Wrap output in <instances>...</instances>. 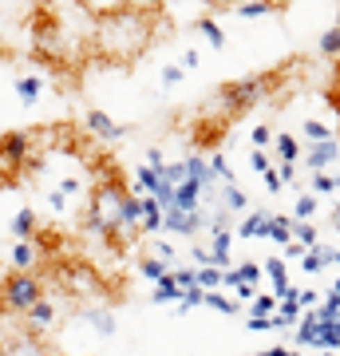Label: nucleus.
I'll list each match as a JSON object with an SVG mask.
<instances>
[{"mask_svg":"<svg viewBox=\"0 0 340 356\" xmlns=\"http://www.w3.org/2000/svg\"><path fill=\"white\" fill-rule=\"evenodd\" d=\"M273 135H277V131L269 127V123H257V127L250 131V143H253V151H265V147L273 143Z\"/></svg>","mask_w":340,"mask_h":356,"instance_id":"nucleus-36","label":"nucleus"},{"mask_svg":"<svg viewBox=\"0 0 340 356\" xmlns=\"http://www.w3.org/2000/svg\"><path fill=\"white\" fill-rule=\"evenodd\" d=\"M285 353V344H273V348H265V353H257V356H281Z\"/></svg>","mask_w":340,"mask_h":356,"instance_id":"nucleus-50","label":"nucleus"},{"mask_svg":"<svg viewBox=\"0 0 340 356\" xmlns=\"http://www.w3.org/2000/svg\"><path fill=\"white\" fill-rule=\"evenodd\" d=\"M198 305H206V289H190V293H182L178 313H190V309H198Z\"/></svg>","mask_w":340,"mask_h":356,"instance_id":"nucleus-39","label":"nucleus"},{"mask_svg":"<svg viewBox=\"0 0 340 356\" xmlns=\"http://www.w3.org/2000/svg\"><path fill=\"white\" fill-rule=\"evenodd\" d=\"M170 273H175V281H178V289H182V293L198 289V277H194V266H175Z\"/></svg>","mask_w":340,"mask_h":356,"instance_id":"nucleus-38","label":"nucleus"},{"mask_svg":"<svg viewBox=\"0 0 340 356\" xmlns=\"http://www.w3.org/2000/svg\"><path fill=\"white\" fill-rule=\"evenodd\" d=\"M328 226H332V234L340 238V206H332V214H328Z\"/></svg>","mask_w":340,"mask_h":356,"instance_id":"nucleus-48","label":"nucleus"},{"mask_svg":"<svg viewBox=\"0 0 340 356\" xmlns=\"http://www.w3.org/2000/svg\"><path fill=\"white\" fill-rule=\"evenodd\" d=\"M281 356H301V353H293V348H285V353H281Z\"/></svg>","mask_w":340,"mask_h":356,"instance_id":"nucleus-52","label":"nucleus"},{"mask_svg":"<svg viewBox=\"0 0 340 356\" xmlns=\"http://www.w3.org/2000/svg\"><path fill=\"white\" fill-rule=\"evenodd\" d=\"M238 273H241V281H245V285H253V289H257V285H261V277H265L261 261H241Z\"/></svg>","mask_w":340,"mask_h":356,"instance_id":"nucleus-37","label":"nucleus"},{"mask_svg":"<svg viewBox=\"0 0 340 356\" xmlns=\"http://www.w3.org/2000/svg\"><path fill=\"white\" fill-rule=\"evenodd\" d=\"M234 297H238V301H250V305H253V297H257V289H253V285H241V289H234Z\"/></svg>","mask_w":340,"mask_h":356,"instance_id":"nucleus-47","label":"nucleus"},{"mask_svg":"<svg viewBox=\"0 0 340 356\" xmlns=\"http://www.w3.org/2000/svg\"><path fill=\"white\" fill-rule=\"evenodd\" d=\"M4 182H8V175H4V163H0V186H4Z\"/></svg>","mask_w":340,"mask_h":356,"instance_id":"nucleus-51","label":"nucleus"},{"mask_svg":"<svg viewBox=\"0 0 340 356\" xmlns=\"http://www.w3.org/2000/svg\"><path fill=\"white\" fill-rule=\"evenodd\" d=\"M166 273H170V266H166V261H159V257H151V254H143V257H139V277L163 281Z\"/></svg>","mask_w":340,"mask_h":356,"instance_id":"nucleus-31","label":"nucleus"},{"mask_svg":"<svg viewBox=\"0 0 340 356\" xmlns=\"http://www.w3.org/2000/svg\"><path fill=\"white\" fill-rule=\"evenodd\" d=\"M83 131H88L91 139H99V143H123L127 139V127L115 123L103 107H88V111H83Z\"/></svg>","mask_w":340,"mask_h":356,"instance_id":"nucleus-7","label":"nucleus"},{"mask_svg":"<svg viewBox=\"0 0 340 356\" xmlns=\"http://www.w3.org/2000/svg\"><path fill=\"white\" fill-rule=\"evenodd\" d=\"M210 257H214V269L226 273L229 269V245H234V229H222V234H210Z\"/></svg>","mask_w":340,"mask_h":356,"instance_id":"nucleus-17","label":"nucleus"},{"mask_svg":"<svg viewBox=\"0 0 340 356\" xmlns=\"http://www.w3.org/2000/svg\"><path fill=\"white\" fill-rule=\"evenodd\" d=\"M269 226H273V214H269V210H250L234 234H238V238H269Z\"/></svg>","mask_w":340,"mask_h":356,"instance_id":"nucleus-13","label":"nucleus"},{"mask_svg":"<svg viewBox=\"0 0 340 356\" xmlns=\"http://www.w3.org/2000/svg\"><path fill=\"white\" fill-rule=\"evenodd\" d=\"M194 32H202L210 48H218V51L226 48V28L218 24V16H214V13H202V16H194Z\"/></svg>","mask_w":340,"mask_h":356,"instance_id":"nucleus-16","label":"nucleus"},{"mask_svg":"<svg viewBox=\"0 0 340 356\" xmlns=\"http://www.w3.org/2000/svg\"><path fill=\"white\" fill-rule=\"evenodd\" d=\"M234 16H241V20H261V16H273L281 13V4H269V0H257V4H238V8H229Z\"/></svg>","mask_w":340,"mask_h":356,"instance_id":"nucleus-28","label":"nucleus"},{"mask_svg":"<svg viewBox=\"0 0 340 356\" xmlns=\"http://www.w3.org/2000/svg\"><path fill=\"white\" fill-rule=\"evenodd\" d=\"M36 159H40V147H36L32 131H24V127L0 131V163H4L8 182H16L24 170H36Z\"/></svg>","mask_w":340,"mask_h":356,"instance_id":"nucleus-5","label":"nucleus"},{"mask_svg":"<svg viewBox=\"0 0 340 356\" xmlns=\"http://www.w3.org/2000/svg\"><path fill=\"white\" fill-rule=\"evenodd\" d=\"M261 269H265V277L273 281V289H285V285H289V266H285V257H265Z\"/></svg>","mask_w":340,"mask_h":356,"instance_id":"nucleus-26","label":"nucleus"},{"mask_svg":"<svg viewBox=\"0 0 340 356\" xmlns=\"http://www.w3.org/2000/svg\"><path fill=\"white\" fill-rule=\"evenodd\" d=\"M273 151H277V163H285V166H297L301 163V139L297 135H289V131H277L273 135Z\"/></svg>","mask_w":340,"mask_h":356,"instance_id":"nucleus-15","label":"nucleus"},{"mask_svg":"<svg viewBox=\"0 0 340 356\" xmlns=\"http://www.w3.org/2000/svg\"><path fill=\"white\" fill-rule=\"evenodd\" d=\"M332 266H340V250H337V261H332Z\"/></svg>","mask_w":340,"mask_h":356,"instance_id":"nucleus-54","label":"nucleus"},{"mask_svg":"<svg viewBox=\"0 0 340 356\" xmlns=\"http://www.w3.org/2000/svg\"><path fill=\"white\" fill-rule=\"evenodd\" d=\"M56 321H60V301L48 293V297H44V301H40V305L24 317V329L36 332V337H48V332L56 329Z\"/></svg>","mask_w":340,"mask_h":356,"instance_id":"nucleus-10","label":"nucleus"},{"mask_svg":"<svg viewBox=\"0 0 340 356\" xmlns=\"http://www.w3.org/2000/svg\"><path fill=\"white\" fill-rule=\"evenodd\" d=\"M277 88H281V72H253V76H241V79H234V83H226L218 99H222L226 119H234V115L253 111L257 103L273 99Z\"/></svg>","mask_w":340,"mask_h":356,"instance_id":"nucleus-3","label":"nucleus"},{"mask_svg":"<svg viewBox=\"0 0 340 356\" xmlns=\"http://www.w3.org/2000/svg\"><path fill=\"white\" fill-rule=\"evenodd\" d=\"M218 202L226 206L229 214H250V198H245V191H241L238 182L222 186V191H218Z\"/></svg>","mask_w":340,"mask_h":356,"instance_id":"nucleus-20","label":"nucleus"},{"mask_svg":"<svg viewBox=\"0 0 340 356\" xmlns=\"http://www.w3.org/2000/svg\"><path fill=\"white\" fill-rule=\"evenodd\" d=\"M182 67H186V72H194V67H198V48H186V51H182Z\"/></svg>","mask_w":340,"mask_h":356,"instance_id":"nucleus-46","label":"nucleus"},{"mask_svg":"<svg viewBox=\"0 0 340 356\" xmlns=\"http://www.w3.org/2000/svg\"><path fill=\"white\" fill-rule=\"evenodd\" d=\"M316 206H321V198H316L313 191H301L297 198H293V222H313Z\"/></svg>","mask_w":340,"mask_h":356,"instance_id":"nucleus-25","label":"nucleus"},{"mask_svg":"<svg viewBox=\"0 0 340 356\" xmlns=\"http://www.w3.org/2000/svg\"><path fill=\"white\" fill-rule=\"evenodd\" d=\"M297 305H301L305 313H313V309L321 305V297H316V289H301V293H297Z\"/></svg>","mask_w":340,"mask_h":356,"instance_id":"nucleus-42","label":"nucleus"},{"mask_svg":"<svg viewBox=\"0 0 340 356\" xmlns=\"http://www.w3.org/2000/svg\"><path fill=\"white\" fill-rule=\"evenodd\" d=\"M273 170L281 175V186H293L297 182V166H285V163H273Z\"/></svg>","mask_w":340,"mask_h":356,"instance_id":"nucleus-44","label":"nucleus"},{"mask_svg":"<svg viewBox=\"0 0 340 356\" xmlns=\"http://www.w3.org/2000/svg\"><path fill=\"white\" fill-rule=\"evenodd\" d=\"M293 242L305 245V250H313V245H321V229L313 222H293Z\"/></svg>","mask_w":340,"mask_h":356,"instance_id":"nucleus-30","label":"nucleus"},{"mask_svg":"<svg viewBox=\"0 0 340 356\" xmlns=\"http://www.w3.org/2000/svg\"><path fill=\"white\" fill-rule=\"evenodd\" d=\"M139 234H151V238L163 234V206L154 202L151 194L143 198V226H139Z\"/></svg>","mask_w":340,"mask_h":356,"instance_id":"nucleus-21","label":"nucleus"},{"mask_svg":"<svg viewBox=\"0 0 340 356\" xmlns=\"http://www.w3.org/2000/svg\"><path fill=\"white\" fill-rule=\"evenodd\" d=\"M127 198H131V186H127L123 170L103 166V175L95 178V186L88 191V206H83V234H88L91 242L115 250V254L131 242L127 222H123Z\"/></svg>","mask_w":340,"mask_h":356,"instance_id":"nucleus-2","label":"nucleus"},{"mask_svg":"<svg viewBox=\"0 0 340 356\" xmlns=\"http://www.w3.org/2000/svg\"><path fill=\"white\" fill-rule=\"evenodd\" d=\"M182 79H186V67H182V64H166V67H163V76H159V88L170 91V88H178Z\"/></svg>","mask_w":340,"mask_h":356,"instance_id":"nucleus-35","label":"nucleus"},{"mask_svg":"<svg viewBox=\"0 0 340 356\" xmlns=\"http://www.w3.org/2000/svg\"><path fill=\"white\" fill-rule=\"evenodd\" d=\"M147 254L159 257V261H166V266L175 269V245H170V242H163V238H159V242H154L151 250H147Z\"/></svg>","mask_w":340,"mask_h":356,"instance_id":"nucleus-40","label":"nucleus"},{"mask_svg":"<svg viewBox=\"0 0 340 356\" xmlns=\"http://www.w3.org/2000/svg\"><path fill=\"white\" fill-rule=\"evenodd\" d=\"M332 261H337V250L321 242V245H313V250L301 257V269H305V273H321V269H328Z\"/></svg>","mask_w":340,"mask_h":356,"instance_id":"nucleus-18","label":"nucleus"},{"mask_svg":"<svg viewBox=\"0 0 340 356\" xmlns=\"http://www.w3.org/2000/svg\"><path fill=\"white\" fill-rule=\"evenodd\" d=\"M8 234H13V242H36L40 238V218L32 206H20L13 218H8Z\"/></svg>","mask_w":340,"mask_h":356,"instance_id":"nucleus-12","label":"nucleus"},{"mask_svg":"<svg viewBox=\"0 0 340 356\" xmlns=\"http://www.w3.org/2000/svg\"><path fill=\"white\" fill-rule=\"evenodd\" d=\"M48 297V285L40 273H0V317H28Z\"/></svg>","mask_w":340,"mask_h":356,"instance_id":"nucleus-4","label":"nucleus"},{"mask_svg":"<svg viewBox=\"0 0 340 356\" xmlns=\"http://www.w3.org/2000/svg\"><path fill=\"white\" fill-rule=\"evenodd\" d=\"M261 182H265V191H269V194H277V191H281V175H277V170H265Z\"/></svg>","mask_w":340,"mask_h":356,"instance_id":"nucleus-45","label":"nucleus"},{"mask_svg":"<svg viewBox=\"0 0 340 356\" xmlns=\"http://www.w3.org/2000/svg\"><path fill=\"white\" fill-rule=\"evenodd\" d=\"M0 356H60V353L51 348L48 337H36V332H28V329H16V332H8V337L0 341Z\"/></svg>","mask_w":340,"mask_h":356,"instance_id":"nucleus-6","label":"nucleus"},{"mask_svg":"<svg viewBox=\"0 0 340 356\" xmlns=\"http://www.w3.org/2000/svg\"><path fill=\"white\" fill-rule=\"evenodd\" d=\"M269 242H277L281 250L293 242V214H273V226H269Z\"/></svg>","mask_w":340,"mask_h":356,"instance_id":"nucleus-27","label":"nucleus"},{"mask_svg":"<svg viewBox=\"0 0 340 356\" xmlns=\"http://www.w3.org/2000/svg\"><path fill=\"white\" fill-rule=\"evenodd\" d=\"M250 170L253 175H265V170H273V159L265 151H250Z\"/></svg>","mask_w":340,"mask_h":356,"instance_id":"nucleus-41","label":"nucleus"},{"mask_svg":"<svg viewBox=\"0 0 340 356\" xmlns=\"http://www.w3.org/2000/svg\"><path fill=\"white\" fill-rule=\"evenodd\" d=\"M305 254H309V250H305V245H297V242L285 245V257H305Z\"/></svg>","mask_w":340,"mask_h":356,"instance_id":"nucleus-49","label":"nucleus"},{"mask_svg":"<svg viewBox=\"0 0 340 356\" xmlns=\"http://www.w3.org/2000/svg\"><path fill=\"white\" fill-rule=\"evenodd\" d=\"M340 159V139H328V143H316V147H305L301 163L309 175H325V170H332V163Z\"/></svg>","mask_w":340,"mask_h":356,"instance_id":"nucleus-9","label":"nucleus"},{"mask_svg":"<svg viewBox=\"0 0 340 356\" xmlns=\"http://www.w3.org/2000/svg\"><path fill=\"white\" fill-rule=\"evenodd\" d=\"M44 257H48V250H44V242H13V254H8V269H16V273H40V266H44Z\"/></svg>","mask_w":340,"mask_h":356,"instance_id":"nucleus-8","label":"nucleus"},{"mask_svg":"<svg viewBox=\"0 0 340 356\" xmlns=\"http://www.w3.org/2000/svg\"><path fill=\"white\" fill-rule=\"evenodd\" d=\"M301 139L309 143V147H316V143L337 139V131L328 127V123H321V119H305V123H301Z\"/></svg>","mask_w":340,"mask_h":356,"instance_id":"nucleus-23","label":"nucleus"},{"mask_svg":"<svg viewBox=\"0 0 340 356\" xmlns=\"http://www.w3.org/2000/svg\"><path fill=\"white\" fill-rule=\"evenodd\" d=\"M206 309H214V313H226V317H234V313H238V301H234V297H226V293H206Z\"/></svg>","mask_w":340,"mask_h":356,"instance_id":"nucleus-33","label":"nucleus"},{"mask_svg":"<svg viewBox=\"0 0 340 356\" xmlns=\"http://www.w3.org/2000/svg\"><path fill=\"white\" fill-rule=\"evenodd\" d=\"M309 191H313L316 198H325V194L340 191V170H325V175H313V182H309Z\"/></svg>","mask_w":340,"mask_h":356,"instance_id":"nucleus-29","label":"nucleus"},{"mask_svg":"<svg viewBox=\"0 0 340 356\" xmlns=\"http://www.w3.org/2000/svg\"><path fill=\"white\" fill-rule=\"evenodd\" d=\"M245 329L250 332H269V329H277V321L273 317H250L245 321Z\"/></svg>","mask_w":340,"mask_h":356,"instance_id":"nucleus-43","label":"nucleus"},{"mask_svg":"<svg viewBox=\"0 0 340 356\" xmlns=\"http://www.w3.org/2000/svg\"><path fill=\"white\" fill-rule=\"evenodd\" d=\"M13 88H16V95H20L24 107H36L40 95H44V76H36V72H20Z\"/></svg>","mask_w":340,"mask_h":356,"instance_id":"nucleus-14","label":"nucleus"},{"mask_svg":"<svg viewBox=\"0 0 340 356\" xmlns=\"http://www.w3.org/2000/svg\"><path fill=\"white\" fill-rule=\"evenodd\" d=\"M151 301H154V305H175V309H178V301H182V289H178L175 273H166L163 281H154V289H151Z\"/></svg>","mask_w":340,"mask_h":356,"instance_id":"nucleus-19","label":"nucleus"},{"mask_svg":"<svg viewBox=\"0 0 340 356\" xmlns=\"http://www.w3.org/2000/svg\"><path fill=\"white\" fill-rule=\"evenodd\" d=\"M273 313H277V297L273 293H257L250 305V317H273Z\"/></svg>","mask_w":340,"mask_h":356,"instance_id":"nucleus-34","label":"nucleus"},{"mask_svg":"<svg viewBox=\"0 0 340 356\" xmlns=\"http://www.w3.org/2000/svg\"><path fill=\"white\" fill-rule=\"evenodd\" d=\"M79 321H83V325H88L91 332H95V337H103V341L119 332V321H115V313H111L107 305H95V301L79 309Z\"/></svg>","mask_w":340,"mask_h":356,"instance_id":"nucleus-11","label":"nucleus"},{"mask_svg":"<svg viewBox=\"0 0 340 356\" xmlns=\"http://www.w3.org/2000/svg\"><path fill=\"white\" fill-rule=\"evenodd\" d=\"M76 356H95V353H76Z\"/></svg>","mask_w":340,"mask_h":356,"instance_id":"nucleus-55","label":"nucleus"},{"mask_svg":"<svg viewBox=\"0 0 340 356\" xmlns=\"http://www.w3.org/2000/svg\"><path fill=\"white\" fill-rule=\"evenodd\" d=\"M332 24H337V28H340V8H337V20H332Z\"/></svg>","mask_w":340,"mask_h":356,"instance_id":"nucleus-53","label":"nucleus"},{"mask_svg":"<svg viewBox=\"0 0 340 356\" xmlns=\"http://www.w3.org/2000/svg\"><path fill=\"white\" fill-rule=\"evenodd\" d=\"M316 56L321 60H340V28H325L321 36H316Z\"/></svg>","mask_w":340,"mask_h":356,"instance_id":"nucleus-22","label":"nucleus"},{"mask_svg":"<svg viewBox=\"0 0 340 356\" xmlns=\"http://www.w3.org/2000/svg\"><path fill=\"white\" fill-rule=\"evenodd\" d=\"M159 36V8H139V4H111L91 16V51L103 64H135L151 51Z\"/></svg>","mask_w":340,"mask_h":356,"instance_id":"nucleus-1","label":"nucleus"},{"mask_svg":"<svg viewBox=\"0 0 340 356\" xmlns=\"http://www.w3.org/2000/svg\"><path fill=\"white\" fill-rule=\"evenodd\" d=\"M321 356H337V353H321Z\"/></svg>","mask_w":340,"mask_h":356,"instance_id":"nucleus-56","label":"nucleus"},{"mask_svg":"<svg viewBox=\"0 0 340 356\" xmlns=\"http://www.w3.org/2000/svg\"><path fill=\"white\" fill-rule=\"evenodd\" d=\"M337 329H340V317H337Z\"/></svg>","mask_w":340,"mask_h":356,"instance_id":"nucleus-57","label":"nucleus"},{"mask_svg":"<svg viewBox=\"0 0 340 356\" xmlns=\"http://www.w3.org/2000/svg\"><path fill=\"white\" fill-rule=\"evenodd\" d=\"M143 198H147V194H139V191H131V198H127L123 222H127V234H131V238H135L139 226H143Z\"/></svg>","mask_w":340,"mask_h":356,"instance_id":"nucleus-24","label":"nucleus"},{"mask_svg":"<svg viewBox=\"0 0 340 356\" xmlns=\"http://www.w3.org/2000/svg\"><path fill=\"white\" fill-rule=\"evenodd\" d=\"M194 277H198V289L214 293V289H222L226 273H222V269H214V266H202V269H194Z\"/></svg>","mask_w":340,"mask_h":356,"instance_id":"nucleus-32","label":"nucleus"}]
</instances>
